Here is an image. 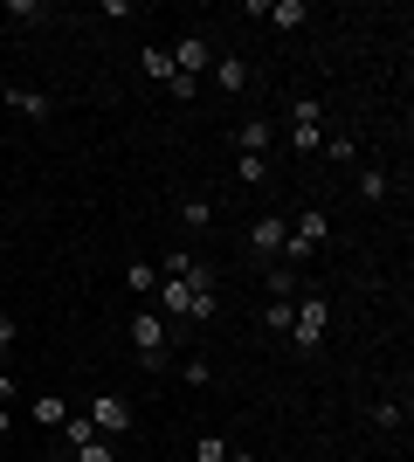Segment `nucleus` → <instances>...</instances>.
Listing matches in <instances>:
<instances>
[{"label": "nucleus", "mask_w": 414, "mask_h": 462, "mask_svg": "<svg viewBox=\"0 0 414 462\" xmlns=\"http://www.w3.org/2000/svg\"><path fill=\"white\" fill-rule=\"evenodd\" d=\"M132 359H138V366H152V373L173 359V325H166L152 304L132 310Z\"/></svg>", "instance_id": "1"}, {"label": "nucleus", "mask_w": 414, "mask_h": 462, "mask_svg": "<svg viewBox=\"0 0 414 462\" xmlns=\"http://www.w3.org/2000/svg\"><path fill=\"white\" fill-rule=\"evenodd\" d=\"M325 331H332V304H325L317 290H297V310H290V346H297V352H317V346H325Z\"/></svg>", "instance_id": "2"}, {"label": "nucleus", "mask_w": 414, "mask_h": 462, "mask_svg": "<svg viewBox=\"0 0 414 462\" xmlns=\"http://www.w3.org/2000/svg\"><path fill=\"white\" fill-rule=\"evenodd\" d=\"M325 242H332V214H325V208H304V214H297V228H290V242H283L290 270H297V263H311Z\"/></svg>", "instance_id": "3"}, {"label": "nucleus", "mask_w": 414, "mask_h": 462, "mask_svg": "<svg viewBox=\"0 0 414 462\" xmlns=\"http://www.w3.org/2000/svg\"><path fill=\"white\" fill-rule=\"evenodd\" d=\"M290 145L297 152H317V145H325V104H317V97H297L290 104Z\"/></svg>", "instance_id": "4"}, {"label": "nucleus", "mask_w": 414, "mask_h": 462, "mask_svg": "<svg viewBox=\"0 0 414 462\" xmlns=\"http://www.w3.org/2000/svg\"><path fill=\"white\" fill-rule=\"evenodd\" d=\"M166 56H173V77H207V69H215V42L207 35H179V49H166Z\"/></svg>", "instance_id": "5"}, {"label": "nucleus", "mask_w": 414, "mask_h": 462, "mask_svg": "<svg viewBox=\"0 0 414 462\" xmlns=\"http://www.w3.org/2000/svg\"><path fill=\"white\" fill-rule=\"evenodd\" d=\"M83 421L97 428L104 442H118V435H132V407H124L118 393H97V401H90V414H83Z\"/></svg>", "instance_id": "6"}, {"label": "nucleus", "mask_w": 414, "mask_h": 462, "mask_svg": "<svg viewBox=\"0 0 414 462\" xmlns=\"http://www.w3.org/2000/svg\"><path fill=\"white\" fill-rule=\"evenodd\" d=\"M283 242H290V214H262L256 228H249V255H256V263H276Z\"/></svg>", "instance_id": "7"}, {"label": "nucleus", "mask_w": 414, "mask_h": 462, "mask_svg": "<svg viewBox=\"0 0 414 462\" xmlns=\"http://www.w3.org/2000/svg\"><path fill=\"white\" fill-rule=\"evenodd\" d=\"M207 83H215V90H228V97H242V90H249V62H242V56H215Z\"/></svg>", "instance_id": "8"}, {"label": "nucleus", "mask_w": 414, "mask_h": 462, "mask_svg": "<svg viewBox=\"0 0 414 462\" xmlns=\"http://www.w3.org/2000/svg\"><path fill=\"white\" fill-rule=\"evenodd\" d=\"M270 145H276V125H270V117H249V125L235 132V152H256V159H270Z\"/></svg>", "instance_id": "9"}, {"label": "nucleus", "mask_w": 414, "mask_h": 462, "mask_svg": "<svg viewBox=\"0 0 414 462\" xmlns=\"http://www.w3.org/2000/svg\"><path fill=\"white\" fill-rule=\"evenodd\" d=\"M7 111H21V117H56V97H41V90H7Z\"/></svg>", "instance_id": "10"}, {"label": "nucleus", "mask_w": 414, "mask_h": 462, "mask_svg": "<svg viewBox=\"0 0 414 462\" xmlns=\"http://www.w3.org/2000/svg\"><path fill=\"white\" fill-rule=\"evenodd\" d=\"M353 193L366 200V208H380V200H387L394 187H387V173H380V166H359V173H353Z\"/></svg>", "instance_id": "11"}, {"label": "nucleus", "mask_w": 414, "mask_h": 462, "mask_svg": "<svg viewBox=\"0 0 414 462\" xmlns=\"http://www.w3.org/2000/svg\"><path fill=\"white\" fill-rule=\"evenodd\" d=\"M179 228H215V200H207V193H187V200H179Z\"/></svg>", "instance_id": "12"}, {"label": "nucleus", "mask_w": 414, "mask_h": 462, "mask_svg": "<svg viewBox=\"0 0 414 462\" xmlns=\"http://www.w3.org/2000/svg\"><path fill=\"white\" fill-rule=\"evenodd\" d=\"M28 414H35L41 428H62V421H69V401H62V393H35V401H28Z\"/></svg>", "instance_id": "13"}, {"label": "nucleus", "mask_w": 414, "mask_h": 462, "mask_svg": "<svg viewBox=\"0 0 414 462\" xmlns=\"http://www.w3.org/2000/svg\"><path fill=\"white\" fill-rule=\"evenodd\" d=\"M325 159H338V166H359V138L353 132H325V145H317Z\"/></svg>", "instance_id": "14"}, {"label": "nucleus", "mask_w": 414, "mask_h": 462, "mask_svg": "<svg viewBox=\"0 0 414 462\" xmlns=\"http://www.w3.org/2000/svg\"><path fill=\"white\" fill-rule=\"evenodd\" d=\"M262 283H270V297H283V304H290L297 290H304V276H297L290 263H270V276H262Z\"/></svg>", "instance_id": "15"}, {"label": "nucleus", "mask_w": 414, "mask_h": 462, "mask_svg": "<svg viewBox=\"0 0 414 462\" xmlns=\"http://www.w3.org/2000/svg\"><path fill=\"white\" fill-rule=\"evenodd\" d=\"M262 21H276V28H304L311 7H304V0H270V14H262Z\"/></svg>", "instance_id": "16"}, {"label": "nucleus", "mask_w": 414, "mask_h": 462, "mask_svg": "<svg viewBox=\"0 0 414 462\" xmlns=\"http://www.w3.org/2000/svg\"><path fill=\"white\" fill-rule=\"evenodd\" d=\"M235 180H242V187H262V180H270V159H256V152H235Z\"/></svg>", "instance_id": "17"}, {"label": "nucleus", "mask_w": 414, "mask_h": 462, "mask_svg": "<svg viewBox=\"0 0 414 462\" xmlns=\"http://www.w3.org/2000/svg\"><path fill=\"white\" fill-rule=\"evenodd\" d=\"M124 290H132V297H152V290H159V270H152V263H132V270H124Z\"/></svg>", "instance_id": "18"}, {"label": "nucleus", "mask_w": 414, "mask_h": 462, "mask_svg": "<svg viewBox=\"0 0 414 462\" xmlns=\"http://www.w3.org/2000/svg\"><path fill=\"white\" fill-rule=\"evenodd\" d=\"M138 69L166 83V77H173V56H166V49H159V42H152V49H138Z\"/></svg>", "instance_id": "19"}, {"label": "nucleus", "mask_w": 414, "mask_h": 462, "mask_svg": "<svg viewBox=\"0 0 414 462\" xmlns=\"http://www.w3.org/2000/svg\"><path fill=\"white\" fill-rule=\"evenodd\" d=\"M179 380H187V386H215V359H200V352H194V359L179 366Z\"/></svg>", "instance_id": "20"}, {"label": "nucleus", "mask_w": 414, "mask_h": 462, "mask_svg": "<svg viewBox=\"0 0 414 462\" xmlns=\"http://www.w3.org/2000/svg\"><path fill=\"white\" fill-rule=\"evenodd\" d=\"M290 310H297V297H290V304L270 297V304H262V325H270V331H290Z\"/></svg>", "instance_id": "21"}, {"label": "nucleus", "mask_w": 414, "mask_h": 462, "mask_svg": "<svg viewBox=\"0 0 414 462\" xmlns=\"http://www.w3.org/2000/svg\"><path fill=\"white\" fill-rule=\"evenodd\" d=\"M111 448H118V442H104V435H97V442L69 448V462H118V456H111Z\"/></svg>", "instance_id": "22"}, {"label": "nucleus", "mask_w": 414, "mask_h": 462, "mask_svg": "<svg viewBox=\"0 0 414 462\" xmlns=\"http://www.w3.org/2000/svg\"><path fill=\"white\" fill-rule=\"evenodd\" d=\"M194 462H228V442H221V435H200V442H194Z\"/></svg>", "instance_id": "23"}, {"label": "nucleus", "mask_w": 414, "mask_h": 462, "mask_svg": "<svg viewBox=\"0 0 414 462\" xmlns=\"http://www.w3.org/2000/svg\"><path fill=\"white\" fill-rule=\"evenodd\" d=\"M49 14V0H7V21H41Z\"/></svg>", "instance_id": "24"}, {"label": "nucleus", "mask_w": 414, "mask_h": 462, "mask_svg": "<svg viewBox=\"0 0 414 462\" xmlns=\"http://www.w3.org/2000/svg\"><path fill=\"white\" fill-rule=\"evenodd\" d=\"M62 435H69V448H83V442H97V428L83 421V414H69V421H62Z\"/></svg>", "instance_id": "25"}, {"label": "nucleus", "mask_w": 414, "mask_h": 462, "mask_svg": "<svg viewBox=\"0 0 414 462\" xmlns=\"http://www.w3.org/2000/svg\"><path fill=\"white\" fill-rule=\"evenodd\" d=\"M194 263H200L194 249H173V255H166V270H159V276H187V270H194Z\"/></svg>", "instance_id": "26"}, {"label": "nucleus", "mask_w": 414, "mask_h": 462, "mask_svg": "<svg viewBox=\"0 0 414 462\" xmlns=\"http://www.w3.org/2000/svg\"><path fill=\"white\" fill-rule=\"evenodd\" d=\"M373 421H380V428H400V421H408V407H400V401H380Z\"/></svg>", "instance_id": "27"}, {"label": "nucleus", "mask_w": 414, "mask_h": 462, "mask_svg": "<svg viewBox=\"0 0 414 462\" xmlns=\"http://www.w3.org/2000/svg\"><path fill=\"white\" fill-rule=\"evenodd\" d=\"M14 346V318H7V310H0V352Z\"/></svg>", "instance_id": "28"}, {"label": "nucleus", "mask_w": 414, "mask_h": 462, "mask_svg": "<svg viewBox=\"0 0 414 462\" xmlns=\"http://www.w3.org/2000/svg\"><path fill=\"white\" fill-rule=\"evenodd\" d=\"M228 462H256V456H249V448H228Z\"/></svg>", "instance_id": "29"}, {"label": "nucleus", "mask_w": 414, "mask_h": 462, "mask_svg": "<svg viewBox=\"0 0 414 462\" xmlns=\"http://www.w3.org/2000/svg\"><path fill=\"white\" fill-rule=\"evenodd\" d=\"M7 428H14V421H7V407H0V435H7Z\"/></svg>", "instance_id": "30"}]
</instances>
